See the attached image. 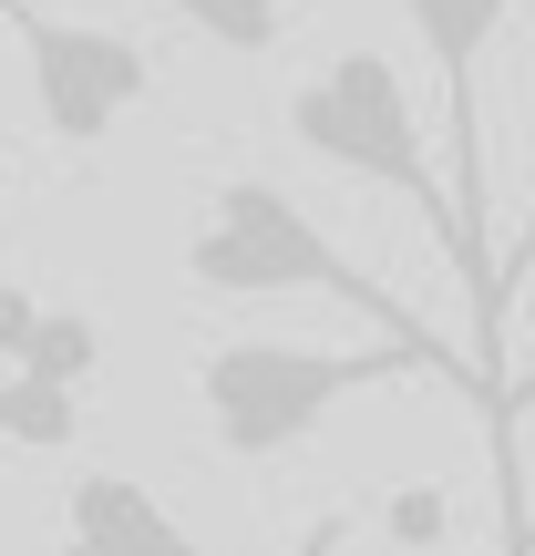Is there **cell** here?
Listing matches in <instances>:
<instances>
[{
  "label": "cell",
  "instance_id": "cell-11",
  "mask_svg": "<svg viewBox=\"0 0 535 556\" xmlns=\"http://www.w3.org/2000/svg\"><path fill=\"white\" fill-rule=\"evenodd\" d=\"M443 526H454V516H443L433 484H402V495H392V536L402 546H443Z\"/></svg>",
  "mask_w": 535,
  "mask_h": 556
},
{
  "label": "cell",
  "instance_id": "cell-7",
  "mask_svg": "<svg viewBox=\"0 0 535 556\" xmlns=\"http://www.w3.org/2000/svg\"><path fill=\"white\" fill-rule=\"evenodd\" d=\"M93 371H103V330L82 309H41L31 351H21V381H62V392H82Z\"/></svg>",
  "mask_w": 535,
  "mask_h": 556
},
{
  "label": "cell",
  "instance_id": "cell-16",
  "mask_svg": "<svg viewBox=\"0 0 535 556\" xmlns=\"http://www.w3.org/2000/svg\"><path fill=\"white\" fill-rule=\"evenodd\" d=\"M0 443H11V381H0Z\"/></svg>",
  "mask_w": 535,
  "mask_h": 556
},
{
  "label": "cell",
  "instance_id": "cell-6",
  "mask_svg": "<svg viewBox=\"0 0 535 556\" xmlns=\"http://www.w3.org/2000/svg\"><path fill=\"white\" fill-rule=\"evenodd\" d=\"M52 556H217L206 536H186L176 526V505L155 495V484H135V475H73L62 484V546Z\"/></svg>",
  "mask_w": 535,
  "mask_h": 556
},
{
  "label": "cell",
  "instance_id": "cell-13",
  "mask_svg": "<svg viewBox=\"0 0 535 556\" xmlns=\"http://www.w3.org/2000/svg\"><path fill=\"white\" fill-rule=\"evenodd\" d=\"M525 278H535V206H525L515 248H505V258H495V299H505V309H515V289H525Z\"/></svg>",
  "mask_w": 535,
  "mask_h": 556
},
{
  "label": "cell",
  "instance_id": "cell-4",
  "mask_svg": "<svg viewBox=\"0 0 535 556\" xmlns=\"http://www.w3.org/2000/svg\"><path fill=\"white\" fill-rule=\"evenodd\" d=\"M402 21L422 31L443 73V135H454V206H463V289H474V381H484V413L505 392V299H495V238H484V114H474V62L484 41L515 21V0H402Z\"/></svg>",
  "mask_w": 535,
  "mask_h": 556
},
{
  "label": "cell",
  "instance_id": "cell-1",
  "mask_svg": "<svg viewBox=\"0 0 535 556\" xmlns=\"http://www.w3.org/2000/svg\"><path fill=\"white\" fill-rule=\"evenodd\" d=\"M186 278H196L206 299H340V309H360L381 340H402V351H422V361H443V381L454 392H474L484 402V381H474V361H454L433 330H422L412 309H402L381 278H360L351 258H340V238L309 217V206L289 197V186H268V176H227V186H206V217H196V238H186Z\"/></svg>",
  "mask_w": 535,
  "mask_h": 556
},
{
  "label": "cell",
  "instance_id": "cell-3",
  "mask_svg": "<svg viewBox=\"0 0 535 556\" xmlns=\"http://www.w3.org/2000/svg\"><path fill=\"white\" fill-rule=\"evenodd\" d=\"M289 135L309 144L319 165H340V176H360V186H392L402 206H422V227L443 238V258L463 268V206H454V186H443L433 144H422V114H412V93H402L392 52L319 62V73L289 93Z\"/></svg>",
  "mask_w": 535,
  "mask_h": 556
},
{
  "label": "cell",
  "instance_id": "cell-12",
  "mask_svg": "<svg viewBox=\"0 0 535 556\" xmlns=\"http://www.w3.org/2000/svg\"><path fill=\"white\" fill-rule=\"evenodd\" d=\"M31 330H41V299L21 289V278H0V371H21V351H31Z\"/></svg>",
  "mask_w": 535,
  "mask_h": 556
},
{
  "label": "cell",
  "instance_id": "cell-8",
  "mask_svg": "<svg viewBox=\"0 0 535 556\" xmlns=\"http://www.w3.org/2000/svg\"><path fill=\"white\" fill-rule=\"evenodd\" d=\"M165 11H176L186 31H206L217 52H268V41L289 31L298 0H165Z\"/></svg>",
  "mask_w": 535,
  "mask_h": 556
},
{
  "label": "cell",
  "instance_id": "cell-5",
  "mask_svg": "<svg viewBox=\"0 0 535 556\" xmlns=\"http://www.w3.org/2000/svg\"><path fill=\"white\" fill-rule=\"evenodd\" d=\"M0 31L31 62V114L52 124L62 144H103L144 93H155V62L124 31H82V21H52L31 0H0Z\"/></svg>",
  "mask_w": 535,
  "mask_h": 556
},
{
  "label": "cell",
  "instance_id": "cell-14",
  "mask_svg": "<svg viewBox=\"0 0 535 556\" xmlns=\"http://www.w3.org/2000/svg\"><path fill=\"white\" fill-rule=\"evenodd\" d=\"M309 556H340V526H309Z\"/></svg>",
  "mask_w": 535,
  "mask_h": 556
},
{
  "label": "cell",
  "instance_id": "cell-18",
  "mask_svg": "<svg viewBox=\"0 0 535 556\" xmlns=\"http://www.w3.org/2000/svg\"><path fill=\"white\" fill-rule=\"evenodd\" d=\"M0 381H11V371H0Z\"/></svg>",
  "mask_w": 535,
  "mask_h": 556
},
{
  "label": "cell",
  "instance_id": "cell-2",
  "mask_svg": "<svg viewBox=\"0 0 535 556\" xmlns=\"http://www.w3.org/2000/svg\"><path fill=\"white\" fill-rule=\"evenodd\" d=\"M433 371L422 351L381 340V351H309V340H217L196 361V402H206V433L227 443L238 464H278L319 433L351 392H381V381H412ZM443 381V371H433Z\"/></svg>",
  "mask_w": 535,
  "mask_h": 556
},
{
  "label": "cell",
  "instance_id": "cell-19",
  "mask_svg": "<svg viewBox=\"0 0 535 556\" xmlns=\"http://www.w3.org/2000/svg\"><path fill=\"white\" fill-rule=\"evenodd\" d=\"M298 556H309V546H298Z\"/></svg>",
  "mask_w": 535,
  "mask_h": 556
},
{
  "label": "cell",
  "instance_id": "cell-15",
  "mask_svg": "<svg viewBox=\"0 0 535 556\" xmlns=\"http://www.w3.org/2000/svg\"><path fill=\"white\" fill-rule=\"evenodd\" d=\"M505 556H535V516H525V526H515V536H505Z\"/></svg>",
  "mask_w": 535,
  "mask_h": 556
},
{
  "label": "cell",
  "instance_id": "cell-10",
  "mask_svg": "<svg viewBox=\"0 0 535 556\" xmlns=\"http://www.w3.org/2000/svg\"><path fill=\"white\" fill-rule=\"evenodd\" d=\"M525 402H535V361H525V371L495 392V475H505V536L525 526V495H515V413H525Z\"/></svg>",
  "mask_w": 535,
  "mask_h": 556
},
{
  "label": "cell",
  "instance_id": "cell-9",
  "mask_svg": "<svg viewBox=\"0 0 535 556\" xmlns=\"http://www.w3.org/2000/svg\"><path fill=\"white\" fill-rule=\"evenodd\" d=\"M82 422V392H62V381H21L11 371V443L21 454H62Z\"/></svg>",
  "mask_w": 535,
  "mask_h": 556
},
{
  "label": "cell",
  "instance_id": "cell-17",
  "mask_svg": "<svg viewBox=\"0 0 535 556\" xmlns=\"http://www.w3.org/2000/svg\"><path fill=\"white\" fill-rule=\"evenodd\" d=\"M0 186H11V165H0Z\"/></svg>",
  "mask_w": 535,
  "mask_h": 556
}]
</instances>
